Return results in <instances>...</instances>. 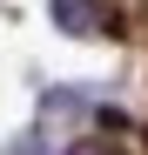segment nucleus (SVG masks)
<instances>
[{
  "label": "nucleus",
  "mask_w": 148,
  "mask_h": 155,
  "mask_svg": "<svg viewBox=\"0 0 148 155\" xmlns=\"http://www.w3.org/2000/svg\"><path fill=\"white\" fill-rule=\"evenodd\" d=\"M54 20L67 34H94L101 27V14H94V0H54Z\"/></svg>",
  "instance_id": "f257e3e1"
},
{
  "label": "nucleus",
  "mask_w": 148,
  "mask_h": 155,
  "mask_svg": "<svg viewBox=\"0 0 148 155\" xmlns=\"http://www.w3.org/2000/svg\"><path fill=\"white\" fill-rule=\"evenodd\" d=\"M67 155H121V142H74Z\"/></svg>",
  "instance_id": "f03ea898"
}]
</instances>
